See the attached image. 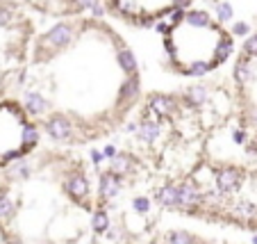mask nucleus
Instances as JSON below:
<instances>
[{
    "label": "nucleus",
    "mask_w": 257,
    "mask_h": 244,
    "mask_svg": "<svg viewBox=\"0 0 257 244\" xmlns=\"http://www.w3.org/2000/svg\"><path fill=\"white\" fill-rule=\"evenodd\" d=\"M189 0H109V10L130 23H153L178 12Z\"/></svg>",
    "instance_id": "5"
},
{
    "label": "nucleus",
    "mask_w": 257,
    "mask_h": 244,
    "mask_svg": "<svg viewBox=\"0 0 257 244\" xmlns=\"http://www.w3.org/2000/svg\"><path fill=\"white\" fill-rule=\"evenodd\" d=\"M28 32L25 23L10 7H0V92L23 73Z\"/></svg>",
    "instance_id": "4"
},
{
    "label": "nucleus",
    "mask_w": 257,
    "mask_h": 244,
    "mask_svg": "<svg viewBox=\"0 0 257 244\" xmlns=\"http://www.w3.org/2000/svg\"><path fill=\"white\" fill-rule=\"evenodd\" d=\"M34 94L73 130L100 135L125 114L135 96V66L112 28L78 25L34 62Z\"/></svg>",
    "instance_id": "1"
},
{
    "label": "nucleus",
    "mask_w": 257,
    "mask_h": 244,
    "mask_svg": "<svg viewBox=\"0 0 257 244\" xmlns=\"http://www.w3.org/2000/svg\"><path fill=\"white\" fill-rule=\"evenodd\" d=\"M164 48L173 71L182 75H205L225 59L228 32L205 12H185L164 30Z\"/></svg>",
    "instance_id": "2"
},
{
    "label": "nucleus",
    "mask_w": 257,
    "mask_h": 244,
    "mask_svg": "<svg viewBox=\"0 0 257 244\" xmlns=\"http://www.w3.org/2000/svg\"><path fill=\"white\" fill-rule=\"evenodd\" d=\"M37 144V123L19 101H0V167L25 157Z\"/></svg>",
    "instance_id": "3"
}]
</instances>
